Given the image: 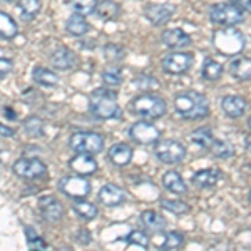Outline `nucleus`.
<instances>
[{
    "label": "nucleus",
    "instance_id": "nucleus-47",
    "mask_svg": "<svg viewBox=\"0 0 251 251\" xmlns=\"http://www.w3.org/2000/svg\"><path fill=\"white\" fill-rule=\"evenodd\" d=\"M245 5L248 7V9L251 10V0H246V2H245Z\"/></svg>",
    "mask_w": 251,
    "mask_h": 251
},
{
    "label": "nucleus",
    "instance_id": "nucleus-33",
    "mask_svg": "<svg viewBox=\"0 0 251 251\" xmlns=\"http://www.w3.org/2000/svg\"><path fill=\"white\" fill-rule=\"evenodd\" d=\"M161 208L166 211L176 214V216H183V214L189 213L191 206L181 200H161Z\"/></svg>",
    "mask_w": 251,
    "mask_h": 251
},
{
    "label": "nucleus",
    "instance_id": "nucleus-22",
    "mask_svg": "<svg viewBox=\"0 0 251 251\" xmlns=\"http://www.w3.org/2000/svg\"><path fill=\"white\" fill-rule=\"evenodd\" d=\"M132 148L129 144H124V143H117L114 146H111L107 151V157L114 166H127L129 163L132 161Z\"/></svg>",
    "mask_w": 251,
    "mask_h": 251
},
{
    "label": "nucleus",
    "instance_id": "nucleus-50",
    "mask_svg": "<svg viewBox=\"0 0 251 251\" xmlns=\"http://www.w3.org/2000/svg\"><path fill=\"white\" fill-rule=\"evenodd\" d=\"M5 2H14V0H5Z\"/></svg>",
    "mask_w": 251,
    "mask_h": 251
},
{
    "label": "nucleus",
    "instance_id": "nucleus-35",
    "mask_svg": "<svg viewBox=\"0 0 251 251\" xmlns=\"http://www.w3.org/2000/svg\"><path fill=\"white\" fill-rule=\"evenodd\" d=\"M69 3H71L74 14H80L84 17L94 14L97 7V0H69Z\"/></svg>",
    "mask_w": 251,
    "mask_h": 251
},
{
    "label": "nucleus",
    "instance_id": "nucleus-23",
    "mask_svg": "<svg viewBox=\"0 0 251 251\" xmlns=\"http://www.w3.org/2000/svg\"><path fill=\"white\" fill-rule=\"evenodd\" d=\"M229 74L236 80L245 82L251 79V59L250 57H234L229 64Z\"/></svg>",
    "mask_w": 251,
    "mask_h": 251
},
{
    "label": "nucleus",
    "instance_id": "nucleus-24",
    "mask_svg": "<svg viewBox=\"0 0 251 251\" xmlns=\"http://www.w3.org/2000/svg\"><path fill=\"white\" fill-rule=\"evenodd\" d=\"M94 14L104 22H112L119 17L121 14V5L114 0H102V2L97 3Z\"/></svg>",
    "mask_w": 251,
    "mask_h": 251
},
{
    "label": "nucleus",
    "instance_id": "nucleus-4",
    "mask_svg": "<svg viewBox=\"0 0 251 251\" xmlns=\"http://www.w3.org/2000/svg\"><path fill=\"white\" fill-rule=\"evenodd\" d=\"M213 47L226 57H234L245 49V35L234 29V25H228L214 32Z\"/></svg>",
    "mask_w": 251,
    "mask_h": 251
},
{
    "label": "nucleus",
    "instance_id": "nucleus-8",
    "mask_svg": "<svg viewBox=\"0 0 251 251\" xmlns=\"http://www.w3.org/2000/svg\"><path fill=\"white\" fill-rule=\"evenodd\" d=\"M127 134L134 143L141 144V146L156 144L157 141L161 139V131L152 123H149L148 119L136 121L134 124L129 126Z\"/></svg>",
    "mask_w": 251,
    "mask_h": 251
},
{
    "label": "nucleus",
    "instance_id": "nucleus-1",
    "mask_svg": "<svg viewBox=\"0 0 251 251\" xmlns=\"http://www.w3.org/2000/svg\"><path fill=\"white\" fill-rule=\"evenodd\" d=\"M174 109L183 119L198 121L209 114V99L203 92L186 91L174 97Z\"/></svg>",
    "mask_w": 251,
    "mask_h": 251
},
{
    "label": "nucleus",
    "instance_id": "nucleus-26",
    "mask_svg": "<svg viewBox=\"0 0 251 251\" xmlns=\"http://www.w3.org/2000/svg\"><path fill=\"white\" fill-rule=\"evenodd\" d=\"M32 79L44 87H55L59 84V75L54 71L46 67H35L32 71Z\"/></svg>",
    "mask_w": 251,
    "mask_h": 251
},
{
    "label": "nucleus",
    "instance_id": "nucleus-14",
    "mask_svg": "<svg viewBox=\"0 0 251 251\" xmlns=\"http://www.w3.org/2000/svg\"><path fill=\"white\" fill-rule=\"evenodd\" d=\"M50 66L57 71H71L77 66V54L69 47H57L50 54Z\"/></svg>",
    "mask_w": 251,
    "mask_h": 251
},
{
    "label": "nucleus",
    "instance_id": "nucleus-36",
    "mask_svg": "<svg viewBox=\"0 0 251 251\" xmlns=\"http://www.w3.org/2000/svg\"><path fill=\"white\" fill-rule=\"evenodd\" d=\"M184 245V236L177 231H171V233H166L164 234V240L163 243H159V248L163 250H177Z\"/></svg>",
    "mask_w": 251,
    "mask_h": 251
},
{
    "label": "nucleus",
    "instance_id": "nucleus-46",
    "mask_svg": "<svg viewBox=\"0 0 251 251\" xmlns=\"http://www.w3.org/2000/svg\"><path fill=\"white\" fill-rule=\"evenodd\" d=\"M245 148H246V151L251 154V132L245 137Z\"/></svg>",
    "mask_w": 251,
    "mask_h": 251
},
{
    "label": "nucleus",
    "instance_id": "nucleus-2",
    "mask_svg": "<svg viewBox=\"0 0 251 251\" xmlns=\"http://www.w3.org/2000/svg\"><path fill=\"white\" fill-rule=\"evenodd\" d=\"M89 109L97 119H121L123 116L117 94L111 89H96L89 97Z\"/></svg>",
    "mask_w": 251,
    "mask_h": 251
},
{
    "label": "nucleus",
    "instance_id": "nucleus-31",
    "mask_svg": "<svg viewBox=\"0 0 251 251\" xmlns=\"http://www.w3.org/2000/svg\"><path fill=\"white\" fill-rule=\"evenodd\" d=\"M201 75H203L204 80H209V82H214V80L221 79L223 75V66L218 60L214 59H206L203 64V69H201Z\"/></svg>",
    "mask_w": 251,
    "mask_h": 251
},
{
    "label": "nucleus",
    "instance_id": "nucleus-42",
    "mask_svg": "<svg viewBox=\"0 0 251 251\" xmlns=\"http://www.w3.org/2000/svg\"><path fill=\"white\" fill-rule=\"evenodd\" d=\"M14 69V60L7 57H0V79L7 77Z\"/></svg>",
    "mask_w": 251,
    "mask_h": 251
},
{
    "label": "nucleus",
    "instance_id": "nucleus-20",
    "mask_svg": "<svg viewBox=\"0 0 251 251\" xmlns=\"http://www.w3.org/2000/svg\"><path fill=\"white\" fill-rule=\"evenodd\" d=\"M99 201L104 206H109V208L119 206L126 201V193L119 188V186H116L112 183L104 184L102 188L99 189Z\"/></svg>",
    "mask_w": 251,
    "mask_h": 251
},
{
    "label": "nucleus",
    "instance_id": "nucleus-32",
    "mask_svg": "<svg viewBox=\"0 0 251 251\" xmlns=\"http://www.w3.org/2000/svg\"><path fill=\"white\" fill-rule=\"evenodd\" d=\"M72 209H74V213L77 214L79 218H82V220H86V221L94 220V218H97V213H99L96 204L89 203V201H84V200H77V203H74Z\"/></svg>",
    "mask_w": 251,
    "mask_h": 251
},
{
    "label": "nucleus",
    "instance_id": "nucleus-30",
    "mask_svg": "<svg viewBox=\"0 0 251 251\" xmlns=\"http://www.w3.org/2000/svg\"><path fill=\"white\" fill-rule=\"evenodd\" d=\"M19 34V27L15 20L5 12H0V37L2 39H14Z\"/></svg>",
    "mask_w": 251,
    "mask_h": 251
},
{
    "label": "nucleus",
    "instance_id": "nucleus-37",
    "mask_svg": "<svg viewBox=\"0 0 251 251\" xmlns=\"http://www.w3.org/2000/svg\"><path fill=\"white\" fill-rule=\"evenodd\" d=\"M24 231H25L27 246H29L30 250H47V243L39 236L37 231H35L32 226H25Z\"/></svg>",
    "mask_w": 251,
    "mask_h": 251
},
{
    "label": "nucleus",
    "instance_id": "nucleus-13",
    "mask_svg": "<svg viewBox=\"0 0 251 251\" xmlns=\"http://www.w3.org/2000/svg\"><path fill=\"white\" fill-rule=\"evenodd\" d=\"M39 209L42 218L49 223H59L64 216V206L54 196H42L39 200Z\"/></svg>",
    "mask_w": 251,
    "mask_h": 251
},
{
    "label": "nucleus",
    "instance_id": "nucleus-19",
    "mask_svg": "<svg viewBox=\"0 0 251 251\" xmlns=\"http://www.w3.org/2000/svg\"><path fill=\"white\" fill-rule=\"evenodd\" d=\"M139 221H141V225H143V228L149 233H163L166 229V226H168V220H166L163 214L152 211V209L141 213Z\"/></svg>",
    "mask_w": 251,
    "mask_h": 251
},
{
    "label": "nucleus",
    "instance_id": "nucleus-49",
    "mask_svg": "<svg viewBox=\"0 0 251 251\" xmlns=\"http://www.w3.org/2000/svg\"><path fill=\"white\" fill-rule=\"evenodd\" d=\"M248 126H250V129H251V116H250V119H248Z\"/></svg>",
    "mask_w": 251,
    "mask_h": 251
},
{
    "label": "nucleus",
    "instance_id": "nucleus-38",
    "mask_svg": "<svg viewBox=\"0 0 251 251\" xmlns=\"http://www.w3.org/2000/svg\"><path fill=\"white\" fill-rule=\"evenodd\" d=\"M102 80L107 87H117L123 84V75H121V71L116 67H109L102 72Z\"/></svg>",
    "mask_w": 251,
    "mask_h": 251
},
{
    "label": "nucleus",
    "instance_id": "nucleus-21",
    "mask_svg": "<svg viewBox=\"0 0 251 251\" xmlns=\"http://www.w3.org/2000/svg\"><path fill=\"white\" fill-rule=\"evenodd\" d=\"M161 183H163L164 189L168 193H173V194H177V196H183V194L188 193V184L184 183L183 176H181L177 171H166L161 177Z\"/></svg>",
    "mask_w": 251,
    "mask_h": 251
},
{
    "label": "nucleus",
    "instance_id": "nucleus-16",
    "mask_svg": "<svg viewBox=\"0 0 251 251\" xmlns=\"http://www.w3.org/2000/svg\"><path fill=\"white\" fill-rule=\"evenodd\" d=\"M69 168L79 176H91L97 171V161L92 154H84V152H75V156L69 161Z\"/></svg>",
    "mask_w": 251,
    "mask_h": 251
},
{
    "label": "nucleus",
    "instance_id": "nucleus-27",
    "mask_svg": "<svg viewBox=\"0 0 251 251\" xmlns=\"http://www.w3.org/2000/svg\"><path fill=\"white\" fill-rule=\"evenodd\" d=\"M189 141L198 146V148L201 149H209V146H211V143L214 141V136H213V131L211 127H198L194 129V131L189 134Z\"/></svg>",
    "mask_w": 251,
    "mask_h": 251
},
{
    "label": "nucleus",
    "instance_id": "nucleus-41",
    "mask_svg": "<svg viewBox=\"0 0 251 251\" xmlns=\"http://www.w3.org/2000/svg\"><path fill=\"white\" fill-rule=\"evenodd\" d=\"M136 86L139 89H152V87L159 86V82H157L154 77H151V75H141V77L136 80Z\"/></svg>",
    "mask_w": 251,
    "mask_h": 251
},
{
    "label": "nucleus",
    "instance_id": "nucleus-5",
    "mask_svg": "<svg viewBox=\"0 0 251 251\" xmlns=\"http://www.w3.org/2000/svg\"><path fill=\"white\" fill-rule=\"evenodd\" d=\"M69 146L74 152H84V154H97L104 149V136L99 132L80 131L74 132L69 137Z\"/></svg>",
    "mask_w": 251,
    "mask_h": 251
},
{
    "label": "nucleus",
    "instance_id": "nucleus-3",
    "mask_svg": "<svg viewBox=\"0 0 251 251\" xmlns=\"http://www.w3.org/2000/svg\"><path fill=\"white\" fill-rule=\"evenodd\" d=\"M129 111L132 114L143 117V119L152 121V119H159V117H163L168 112V104H166V100L161 96L144 92V94L131 99Z\"/></svg>",
    "mask_w": 251,
    "mask_h": 251
},
{
    "label": "nucleus",
    "instance_id": "nucleus-43",
    "mask_svg": "<svg viewBox=\"0 0 251 251\" xmlns=\"http://www.w3.org/2000/svg\"><path fill=\"white\" fill-rule=\"evenodd\" d=\"M75 240L79 243H82V245H89V243L92 241V234L91 231H87V229H80V231L75 234Z\"/></svg>",
    "mask_w": 251,
    "mask_h": 251
},
{
    "label": "nucleus",
    "instance_id": "nucleus-44",
    "mask_svg": "<svg viewBox=\"0 0 251 251\" xmlns=\"http://www.w3.org/2000/svg\"><path fill=\"white\" fill-rule=\"evenodd\" d=\"M15 134V131L12 127H9V126H3L0 124V137H12Z\"/></svg>",
    "mask_w": 251,
    "mask_h": 251
},
{
    "label": "nucleus",
    "instance_id": "nucleus-39",
    "mask_svg": "<svg viewBox=\"0 0 251 251\" xmlns=\"http://www.w3.org/2000/svg\"><path fill=\"white\" fill-rule=\"evenodd\" d=\"M126 241L129 245H136V246H141V248H148L149 246V236L146 234L144 231H139V229H134L126 236Z\"/></svg>",
    "mask_w": 251,
    "mask_h": 251
},
{
    "label": "nucleus",
    "instance_id": "nucleus-7",
    "mask_svg": "<svg viewBox=\"0 0 251 251\" xmlns=\"http://www.w3.org/2000/svg\"><path fill=\"white\" fill-rule=\"evenodd\" d=\"M154 156L163 164H179L183 163L186 157V148L176 139L157 141L154 148Z\"/></svg>",
    "mask_w": 251,
    "mask_h": 251
},
{
    "label": "nucleus",
    "instance_id": "nucleus-34",
    "mask_svg": "<svg viewBox=\"0 0 251 251\" xmlns=\"http://www.w3.org/2000/svg\"><path fill=\"white\" fill-rule=\"evenodd\" d=\"M24 131L30 137H40L44 134V123L37 116H29L24 121Z\"/></svg>",
    "mask_w": 251,
    "mask_h": 251
},
{
    "label": "nucleus",
    "instance_id": "nucleus-12",
    "mask_svg": "<svg viewBox=\"0 0 251 251\" xmlns=\"http://www.w3.org/2000/svg\"><path fill=\"white\" fill-rule=\"evenodd\" d=\"M174 5L171 3H149L144 9V17L152 25H164L169 19L174 15Z\"/></svg>",
    "mask_w": 251,
    "mask_h": 251
},
{
    "label": "nucleus",
    "instance_id": "nucleus-48",
    "mask_svg": "<svg viewBox=\"0 0 251 251\" xmlns=\"http://www.w3.org/2000/svg\"><path fill=\"white\" fill-rule=\"evenodd\" d=\"M248 201H250V203H251V191L248 193Z\"/></svg>",
    "mask_w": 251,
    "mask_h": 251
},
{
    "label": "nucleus",
    "instance_id": "nucleus-11",
    "mask_svg": "<svg viewBox=\"0 0 251 251\" xmlns=\"http://www.w3.org/2000/svg\"><path fill=\"white\" fill-rule=\"evenodd\" d=\"M193 62H194V57L189 52H171V54L163 57L161 66H163V71L166 74L181 75V74H186V72L193 67Z\"/></svg>",
    "mask_w": 251,
    "mask_h": 251
},
{
    "label": "nucleus",
    "instance_id": "nucleus-45",
    "mask_svg": "<svg viewBox=\"0 0 251 251\" xmlns=\"http://www.w3.org/2000/svg\"><path fill=\"white\" fill-rule=\"evenodd\" d=\"M3 114H5L7 119H10V121H15V119H17V116H15V111H14V109L3 107Z\"/></svg>",
    "mask_w": 251,
    "mask_h": 251
},
{
    "label": "nucleus",
    "instance_id": "nucleus-25",
    "mask_svg": "<svg viewBox=\"0 0 251 251\" xmlns=\"http://www.w3.org/2000/svg\"><path fill=\"white\" fill-rule=\"evenodd\" d=\"M66 30L71 35H74V37H82V35H86L87 32L91 30V25H89V22L84 19V15L72 14L66 22Z\"/></svg>",
    "mask_w": 251,
    "mask_h": 251
},
{
    "label": "nucleus",
    "instance_id": "nucleus-6",
    "mask_svg": "<svg viewBox=\"0 0 251 251\" xmlns=\"http://www.w3.org/2000/svg\"><path fill=\"white\" fill-rule=\"evenodd\" d=\"M209 20L218 25H238L245 20V12L234 3H214L209 7Z\"/></svg>",
    "mask_w": 251,
    "mask_h": 251
},
{
    "label": "nucleus",
    "instance_id": "nucleus-18",
    "mask_svg": "<svg viewBox=\"0 0 251 251\" xmlns=\"http://www.w3.org/2000/svg\"><path fill=\"white\" fill-rule=\"evenodd\" d=\"M161 40L166 47L169 49H184V47H189L191 46V37H189L188 32H184L183 29H168L163 32L161 35Z\"/></svg>",
    "mask_w": 251,
    "mask_h": 251
},
{
    "label": "nucleus",
    "instance_id": "nucleus-9",
    "mask_svg": "<svg viewBox=\"0 0 251 251\" xmlns=\"http://www.w3.org/2000/svg\"><path fill=\"white\" fill-rule=\"evenodd\" d=\"M12 171L20 179H39L46 176L47 166L37 157H20L12 166Z\"/></svg>",
    "mask_w": 251,
    "mask_h": 251
},
{
    "label": "nucleus",
    "instance_id": "nucleus-40",
    "mask_svg": "<svg viewBox=\"0 0 251 251\" xmlns=\"http://www.w3.org/2000/svg\"><path fill=\"white\" fill-rule=\"evenodd\" d=\"M102 54L109 62H117L124 57V49L121 46H114V44H107L106 47L102 49Z\"/></svg>",
    "mask_w": 251,
    "mask_h": 251
},
{
    "label": "nucleus",
    "instance_id": "nucleus-28",
    "mask_svg": "<svg viewBox=\"0 0 251 251\" xmlns=\"http://www.w3.org/2000/svg\"><path fill=\"white\" fill-rule=\"evenodd\" d=\"M17 9L24 20H34L42 9V3L40 0H19Z\"/></svg>",
    "mask_w": 251,
    "mask_h": 251
},
{
    "label": "nucleus",
    "instance_id": "nucleus-29",
    "mask_svg": "<svg viewBox=\"0 0 251 251\" xmlns=\"http://www.w3.org/2000/svg\"><path fill=\"white\" fill-rule=\"evenodd\" d=\"M213 156L220 157V159H229L233 154H234V148L229 141L226 139H214L211 146L208 149Z\"/></svg>",
    "mask_w": 251,
    "mask_h": 251
},
{
    "label": "nucleus",
    "instance_id": "nucleus-10",
    "mask_svg": "<svg viewBox=\"0 0 251 251\" xmlns=\"http://www.w3.org/2000/svg\"><path fill=\"white\" fill-rule=\"evenodd\" d=\"M59 189L72 200H84L91 194V183L84 176H64L59 181Z\"/></svg>",
    "mask_w": 251,
    "mask_h": 251
},
{
    "label": "nucleus",
    "instance_id": "nucleus-15",
    "mask_svg": "<svg viewBox=\"0 0 251 251\" xmlns=\"http://www.w3.org/2000/svg\"><path fill=\"white\" fill-rule=\"evenodd\" d=\"M221 177L223 173L218 168H204L193 174L191 184L198 189H208V188H214Z\"/></svg>",
    "mask_w": 251,
    "mask_h": 251
},
{
    "label": "nucleus",
    "instance_id": "nucleus-17",
    "mask_svg": "<svg viewBox=\"0 0 251 251\" xmlns=\"http://www.w3.org/2000/svg\"><path fill=\"white\" fill-rule=\"evenodd\" d=\"M246 107H248V102H246V99L241 96L229 94V96H225L221 99L223 112H225L228 117H231V119H238V117L245 116Z\"/></svg>",
    "mask_w": 251,
    "mask_h": 251
}]
</instances>
